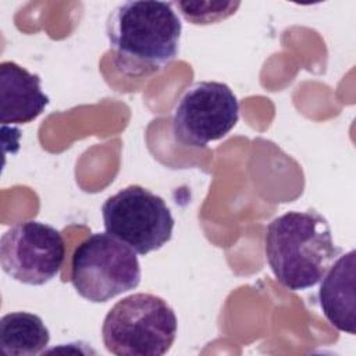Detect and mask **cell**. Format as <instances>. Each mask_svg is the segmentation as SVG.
Masks as SVG:
<instances>
[{
	"label": "cell",
	"instance_id": "cell-1",
	"mask_svg": "<svg viewBox=\"0 0 356 356\" xmlns=\"http://www.w3.org/2000/svg\"><path fill=\"white\" fill-rule=\"evenodd\" d=\"M341 250L328 221L314 210L286 211L266 229L267 263L278 282L291 291L317 285Z\"/></svg>",
	"mask_w": 356,
	"mask_h": 356
},
{
	"label": "cell",
	"instance_id": "cell-2",
	"mask_svg": "<svg viewBox=\"0 0 356 356\" xmlns=\"http://www.w3.org/2000/svg\"><path fill=\"white\" fill-rule=\"evenodd\" d=\"M182 22L172 3L138 0L117 6L107 18L106 33L118 67L140 74L171 63L179 47Z\"/></svg>",
	"mask_w": 356,
	"mask_h": 356
},
{
	"label": "cell",
	"instance_id": "cell-3",
	"mask_svg": "<svg viewBox=\"0 0 356 356\" xmlns=\"http://www.w3.org/2000/svg\"><path fill=\"white\" fill-rule=\"evenodd\" d=\"M178 332L172 307L160 296L132 293L118 300L102 325L103 343L117 356H161Z\"/></svg>",
	"mask_w": 356,
	"mask_h": 356
},
{
	"label": "cell",
	"instance_id": "cell-4",
	"mask_svg": "<svg viewBox=\"0 0 356 356\" xmlns=\"http://www.w3.org/2000/svg\"><path fill=\"white\" fill-rule=\"evenodd\" d=\"M71 282L83 299L107 302L140 284V264L136 253L122 241L108 232H96L76 246Z\"/></svg>",
	"mask_w": 356,
	"mask_h": 356
},
{
	"label": "cell",
	"instance_id": "cell-5",
	"mask_svg": "<svg viewBox=\"0 0 356 356\" xmlns=\"http://www.w3.org/2000/svg\"><path fill=\"white\" fill-rule=\"evenodd\" d=\"M106 232L145 256L163 248L172 236L174 218L163 200L140 185H129L102 206Z\"/></svg>",
	"mask_w": 356,
	"mask_h": 356
},
{
	"label": "cell",
	"instance_id": "cell-6",
	"mask_svg": "<svg viewBox=\"0 0 356 356\" xmlns=\"http://www.w3.org/2000/svg\"><path fill=\"white\" fill-rule=\"evenodd\" d=\"M239 103L232 89L216 81L189 86L172 115V135L184 146L204 147L224 138L238 122Z\"/></svg>",
	"mask_w": 356,
	"mask_h": 356
},
{
	"label": "cell",
	"instance_id": "cell-7",
	"mask_svg": "<svg viewBox=\"0 0 356 356\" xmlns=\"http://www.w3.org/2000/svg\"><path fill=\"white\" fill-rule=\"evenodd\" d=\"M65 259L63 235L54 227L29 220L10 227L0 239L3 271L18 282L43 285L58 275Z\"/></svg>",
	"mask_w": 356,
	"mask_h": 356
},
{
	"label": "cell",
	"instance_id": "cell-8",
	"mask_svg": "<svg viewBox=\"0 0 356 356\" xmlns=\"http://www.w3.org/2000/svg\"><path fill=\"white\" fill-rule=\"evenodd\" d=\"M49 104L40 76L14 61L0 64V121L3 125L28 124Z\"/></svg>",
	"mask_w": 356,
	"mask_h": 356
},
{
	"label": "cell",
	"instance_id": "cell-9",
	"mask_svg": "<svg viewBox=\"0 0 356 356\" xmlns=\"http://www.w3.org/2000/svg\"><path fill=\"white\" fill-rule=\"evenodd\" d=\"M318 303L325 318L339 331L356 332V252L339 254L321 278Z\"/></svg>",
	"mask_w": 356,
	"mask_h": 356
},
{
	"label": "cell",
	"instance_id": "cell-10",
	"mask_svg": "<svg viewBox=\"0 0 356 356\" xmlns=\"http://www.w3.org/2000/svg\"><path fill=\"white\" fill-rule=\"evenodd\" d=\"M43 320L28 312L7 313L0 320V348L7 356H35L49 343Z\"/></svg>",
	"mask_w": 356,
	"mask_h": 356
},
{
	"label": "cell",
	"instance_id": "cell-11",
	"mask_svg": "<svg viewBox=\"0 0 356 356\" xmlns=\"http://www.w3.org/2000/svg\"><path fill=\"white\" fill-rule=\"evenodd\" d=\"M184 18L195 25L216 24L235 14L239 1H172Z\"/></svg>",
	"mask_w": 356,
	"mask_h": 356
}]
</instances>
